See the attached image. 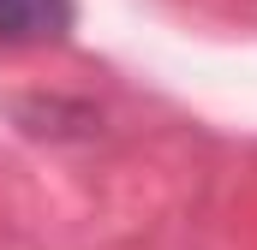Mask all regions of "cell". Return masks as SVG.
I'll list each match as a JSON object with an SVG mask.
<instances>
[{"instance_id":"1","label":"cell","mask_w":257,"mask_h":250,"mask_svg":"<svg viewBox=\"0 0 257 250\" xmlns=\"http://www.w3.org/2000/svg\"><path fill=\"white\" fill-rule=\"evenodd\" d=\"M78 6L72 0H0V42L6 48H48L66 42Z\"/></svg>"}]
</instances>
